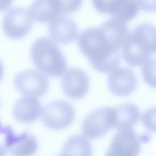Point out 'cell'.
Masks as SVG:
<instances>
[{
	"mask_svg": "<svg viewBox=\"0 0 156 156\" xmlns=\"http://www.w3.org/2000/svg\"><path fill=\"white\" fill-rule=\"evenodd\" d=\"M77 44L80 51L87 57L97 71L107 73L120 63V50L110 46L104 40L99 27L90 28L80 34Z\"/></svg>",
	"mask_w": 156,
	"mask_h": 156,
	"instance_id": "1",
	"label": "cell"
},
{
	"mask_svg": "<svg viewBox=\"0 0 156 156\" xmlns=\"http://www.w3.org/2000/svg\"><path fill=\"white\" fill-rule=\"evenodd\" d=\"M125 61L133 66L143 65L156 52V29L142 23L129 32L122 49Z\"/></svg>",
	"mask_w": 156,
	"mask_h": 156,
	"instance_id": "2",
	"label": "cell"
},
{
	"mask_svg": "<svg viewBox=\"0 0 156 156\" xmlns=\"http://www.w3.org/2000/svg\"><path fill=\"white\" fill-rule=\"evenodd\" d=\"M31 57L34 65L51 77L61 76L67 68V63L55 41L47 37L40 38L33 44Z\"/></svg>",
	"mask_w": 156,
	"mask_h": 156,
	"instance_id": "3",
	"label": "cell"
},
{
	"mask_svg": "<svg viewBox=\"0 0 156 156\" xmlns=\"http://www.w3.org/2000/svg\"><path fill=\"white\" fill-rule=\"evenodd\" d=\"M115 108L103 107L92 111L84 119L82 133L90 139L103 136L114 127Z\"/></svg>",
	"mask_w": 156,
	"mask_h": 156,
	"instance_id": "4",
	"label": "cell"
},
{
	"mask_svg": "<svg viewBox=\"0 0 156 156\" xmlns=\"http://www.w3.org/2000/svg\"><path fill=\"white\" fill-rule=\"evenodd\" d=\"M44 125L53 130L64 129L71 126L75 117L74 108L70 103L57 100L49 103L43 110Z\"/></svg>",
	"mask_w": 156,
	"mask_h": 156,
	"instance_id": "5",
	"label": "cell"
},
{
	"mask_svg": "<svg viewBox=\"0 0 156 156\" xmlns=\"http://www.w3.org/2000/svg\"><path fill=\"white\" fill-rule=\"evenodd\" d=\"M148 139V136H138L131 127L121 129L113 137L106 156H137L140 152L141 141Z\"/></svg>",
	"mask_w": 156,
	"mask_h": 156,
	"instance_id": "6",
	"label": "cell"
},
{
	"mask_svg": "<svg viewBox=\"0 0 156 156\" xmlns=\"http://www.w3.org/2000/svg\"><path fill=\"white\" fill-rule=\"evenodd\" d=\"M17 90L23 95L31 97L43 96L48 90L49 80L44 74L35 70L19 73L14 78Z\"/></svg>",
	"mask_w": 156,
	"mask_h": 156,
	"instance_id": "7",
	"label": "cell"
},
{
	"mask_svg": "<svg viewBox=\"0 0 156 156\" xmlns=\"http://www.w3.org/2000/svg\"><path fill=\"white\" fill-rule=\"evenodd\" d=\"M33 20L30 12L20 7L13 8L4 15L2 28L5 34L12 39L26 36L32 27Z\"/></svg>",
	"mask_w": 156,
	"mask_h": 156,
	"instance_id": "8",
	"label": "cell"
},
{
	"mask_svg": "<svg viewBox=\"0 0 156 156\" xmlns=\"http://www.w3.org/2000/svg\"><path fill=\"white\" fill-rule=\"evenodd\" d=\"M0 133L5 135V147L12 155L30 156L37 150V140L27 131L17 135L10 126H3L0 122Z\"/></svg>",
	"mask_w": 156,
	"mask_h": 156,
	"instance_id": "9",
	"label": "cell"
},
{
	"mask_svg": "<svg viewBox=\"0 0 156 156\" xmlns=\"http://www.w3.org/2000/svg\"><path fill=\"white\" fill-rule=\"evenodd\" d=\"M62 86L65 94L72 99L84 97L89 90V80L82 69L71 68L62 77Z\"/></svg>",
	"mask_w": 156,
	"mask_h": 156,
	"instance_id": "10",
	"label": "cell"
},
{
	"mask_svg": "<svg viewBox=\"0 0 156 156\" xmlns=\"http://www.w3.org/2000/svg\"><path fill=\"white\" fill-rule=\"evenodd\" d=\"M110 73L108 84L110 92L114 94L127 96L136 90L137 80L132 70L126 67H119Z\"/></svg>",
	"mask_w": 156,
	"mask_h": 156,
	"instance_id": "11",
	"label": "cell"
},
{
	"mask_svg": "<svg viewBox=\"0 0 156 156\" xmlns=\"http://www.w3.org/2000/svg\"><path fill=\"white\" fill-rule=\"evenodd\" d=\"M49 32L52 40L63 44L74 41L78 34V27L75 22L62 15L50 22Z\"/></svg>",
	"mask_w": 156,
	"mask_h": 156,
	"instance_id": "12",
	"label": "cell"
},
{
	"mask_svg": "<svg viewBox=\"0 0 156 156\" xmlns=\"http://www.w3.org/2000/svg\"><path fill=\"white\" fill-rule=\"evenodd\" d=\"M99 28L106 42L112 47L121 50L129 33L126 22L112 18L105 22Z\"/></svg>",
	"mask_w": 156,
	"mask_h": 156,
	"instance_id": "13",
	"label": "cell"
},
{
	"mask_svg": "<svg viewBox=\"0 0 156 156\" xmlns=\"http://www.w3.org/2000/svg\"><path fill=\"white\" fill-rule=\"evenodd\" d=\"M43 108L38 99L26 97L16 102L13 109L14 118L18 121L24 123L34 122L41 116Z\"/></svg>",
	"mask_w": 156,
	"mask_h": 156,
	"instance_id": "14",
	"label": "cell"
},
{
	"mask_svg": "<svg viewBox=\"0 0 156 156\" xmlns=\"http://www.w3.org/2000/svg\"><path fill=\"white\" fill-rule=\"evenodd\" d=\"M33 20L38 22H51L62 14L58 0H34L30 8Z\"/></svg>",
	"mask_w": 156,
	"mask_h": 156,
	"instance_id": "15",
	"label": "cell"
},
{
	"mask_svg": "<svg viewBox=\"0 0 156 156\" xmlns=\"http://www.w3.org/2000/svg\"><path fill=\"white\" fill-rule=\"evenodd\" d=\"M114 128L116 129L132 127L141 118L138 108L134 104L126 103L115 108Z\"/></svg>",
	"mask_w": 156,
	"mask_h": 156,
	"instance_id": "16",
	"label": "cell"
},
{
	"mask_svg": "<svg viewBox=\"0 0 156 156\" xmlns=\"http://www.w3.org/2000/svg\"><path fill=\"white\" fill-rule=\"evenodd\" d=\"M92 147L89 140L82 135L70 137L64 145L62 155L90 156Z\"/></svg>",
	"mask_w": 156,
	"mask_h": 156,
	"instance_id": "17",
	"label": "cell"
},
{
	"mask_svg": "<svg viewBox=\"0 0 156 156\" xmlns=\"http://www.w3.org/2000/svg\"><path fill=\"white\" fill-rule=\"evenodd\" d=\"M139 10V9L135 0H119L111 15L114 18L127 22L136 18Z\"/></svg>",
	"mask_w": 156,
	"mask_h": 156,
	"instance_id": "18",
	"label": "cell"
},
{
	"mask_svg": "<svg viewBox=\"0 0 156 156\" xmlns=\"http://www.w3.org/2000/svg\"><path fill=\"white\" fill-rule=\"evenodd\" d=\"M155 58L149 59L142 65V75L145 82L151 87H155Z\"/></svg>",
	"mask_w": 156,
	"mask_h": 156,
	"instance_id": "19",
	"label": "cell"
},
{
	"mask_svg": "<svg viewBox=\"0 0 156 156\" xmlns=\"http://www.w3.org/2000/svg\"><path fill=\"white\" fill-rule=\"evenodd\" d=\"M62 14L73 13L78 10L83 4V0H58Z\"/></svg>",
	"mask_w": 156,
	"mask_h": 156,
	"instance_id": "20",
	"label": "cell"
},
{
	"mask_svg": "<svg viewBox=\"0 0 156 156\" xmlns=\"http://www.w3.org/2000/svg\"><path fill=\"white\" fill-rule=\"evenodd\" d=\"M139 10L152 12L156 11V0H135Z\"/></svg>",
	"mask_w": 156,
	"mask_h": 156,
	"instance_id": "21",
	"label": "cell"
},
{
	"mask_svg": "<svg viewBox=\"0 0 156 156\" xmlns=\"http://www.w3.org/2000/svg\"><path fill=\"white\" fill-rule=\"evenodd\" d=\"M13 0H0V11L6 10L11 5Z\"/></svg>",
	"mask_w": 156,
	"mask_h": 156,
	"instance_id": "22",
	"label": "cell"
},
{
	"mask_svg": "<svg viewBox=\"0 0 156 156\" xmlns=\"http://www.w3.org/2000/svg\"><path fill=\"white\" fill-rule=\"evenodd\" d=\"M3 71H4V69H3V66L2 63L0 62V81L3 76Z\"/></svg>",
	"mask_w": 156,
	"mask_h": 156,
	"instance_id": "23",
	"label": "cell"
}]
</instances>
